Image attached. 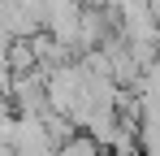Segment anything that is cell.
Instances as JSON below:
<instances>
[{
    "label": "cell",
    "mask_w": 160,
    "mask_h": 156,
    "mask_svg": "<svg viewBox=\"0 0 160 156\" xmlns=\"http://www.w3.org/2000/svg\"><path fill=\"white\" fill-rule=\"evenodd\" d=\"M9 148L18 156H56V143L48 126H43V117H13V139H9Z\"/></svg>",
    "instance_id": "cell-1"
},
{
    "label": "cell",
    "mask_w": 160,
    "mask_h": 156,
    "mask_svg": "<svg viewBox=\"0 0 160 156\" xmlns=\"http://www.w3.org/2000/svg\"><path fill=\"white\" fill-rule=\"evenodd\" d=\"M152 18H156V30H160V0H152Z\"/></svg>",
    "instance_id": "cell-2"
}]
</instances>
